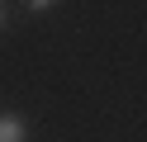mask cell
Wrapping results in <instances>:
<instances>
[{
  "label": "cell",
  "mask_w": 147,
  "mask_h": 142,
  "mask_svg": "<svg viewBox=\"0 0 147 142\" xmlns=\"http://www.w3.org/2000/svg\"><path fill=\"white\" fill-rule=\"evenodd\" d=\"M24 5H29L33 14H43V9H52V5H57V0H24Z\"/></svg>",
  "instance_id": "7a4b0ae2"
},
{
  "label": "cell",
  "mask_w": 147,
  "mask_h": 142,
  "mask_svg": "<svg viewBox=\"0 0 147 142\" xmlns=\"http://www.w3.org/2000/svg\"><path fill=\"white\" fill-rule=\"evenodd\" d=\"M0 142H24V123L14 118V114H5V118H0Z\"/></svg>",
  "instance_id": "6da1fadb"
},
{
  "label": "cell",
  "mask_w": 147,
  "mask_h": 142,
  "mask_svg": "<svg viewBox=\"0 0 147 142\" xmlns=\"http://www.w3.org/2000/svg\"><path fill=\"white\" fill-rule=\"evenodd\" d=\"M0 24H5V9H0Z\"/></svg>",
  "instance_id": "3957f363"
}]
</instances>
